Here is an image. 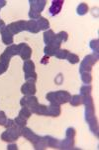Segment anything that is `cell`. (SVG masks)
<instances>
[{
  "label": "cell",
  "mask_w": 99,
  "mask_h": 150,
  "mask_svg": "<svg viewBox=\"0 0 99 150\" xmlns=\"http://www.w3.org/2000/svg\"><path fill=\"white\" fill-rule=\"evenodd\" d=\"M82 103L85 105V120L88 123V126L96 136L98 137V123L95 117V109H94V103L91 95L81 96Z\"/></svg>",
  "instance_id": "cell-1"
},
{
  "label": "cell",
  "mask_w": 99,
  "mask_h": 150,
  "mask_svg": "<svg viewBox=\"0 0 99 150\" xmlns=\"http://www.w3.org/2000/svg\"><path fill=\"white\" fill-rule=\"evenodd\" d=\"M21 136L25 137L26 139H28L29 141L31 142L34 147H35V149H46V147H47V145H46V142L44 140V137H41L37 135L36 133H34L32 130L29 129L27 127H23L22 129H21Z\"/></svg>",
  "instance_id": "cell-2"
},
{
  "label": "cell",
  "mask_w": 99,
  "mask_h": 150,
  "mask_svg": "<svg viewBox=\"0 0 99 150\" xmlns=\"http://www.w3.org/2000/svg\"><path fill=\"white\" fill-rule=\"evenodd\" d=\"M46 97H47V99L52 104H59V105H62V104L69 102V100H71V95L69 94V92H67V91L61 90V91H55V92L48 93Z\"/></svg>",
  "instance_id": "cell-3"
},
{
  "label": "cell",
  "mask_w": 99,
  "mask_h": 150,
  "mask_svg": "<svg viewBox=\"0 0 99 150\" xmlns=\"http://www.w3.org/2000/svg\"><path fill=\"white\" fill-rule=\"evenodd\" d=\"M30 12H29V17L32 20H37L41 17V13L44 10L46 0H30Z\"/></svg>",
  "instance_id": "cell-4"
},
{
  "label": "cell",
  "mask_w": 99,
  "mask_h": 150,
  "mask_svg": "<svg viewBox=\"0 0 99 150\" xmlns=\"http://www.w3.org/2000/svg\"><path fill=\"white\" fill-rule=\"evenodd\" d=\"M75 129L69 127L66 129V138L62 141H60V148L61 149H71L74 145V136H75Z\"/></svg>",
  "instance_id": "cell-5"
},
{
  "label": "cell",
  "mask_w": 99,
  "mask_h": 150,
  "mask_svg": "<svg viewBox=\"0 0 99 150\" xmlns=\"http://www.w3.org/2000/svg\"><path fill=\"white\" fill-rule=\"evenodd\" d=\"M23 70L25 72V79L27 81H37V73L35 72V63L32 60H26L24 61Z\"/></svg>",
  "instance_id": "cell-6"
},
{
  "label": "cell",
  "mask_w": 99,
  "mask_h": 150,
  "mask_svg": "<svg viewBox=\"0 0 99 150\" xmlns=\"http://www.w3.org/2000/svg\"><path fill=\"white\" fill-rule=\"evenodd\" d=\"M98 61V54H90L85 56L83 61L81 62L80 67H79V72H91L92 66Z\"/></svg>",
  "instance_id": "cell-7"
},
{
  "label": "cell",
  "mask_w": 99,
  "mask_h": 150,
  "mask_svg": "<svg viewBox=\"0 0 99 150\" xmlns=\"http://www.w3.org/2000/svg\"><path fill=\"white\" fill-rule=\"evenodd\" d=\"M21 136V130L18 127L7 128L6 131L1 134V139L5 142H14Z\"/></svg>",
  "instance_id": "cell-8"
},
{
  "label": "cell",
  "mask_w": 99,
  "mask_h": 150,
  "mask_svg": "<svg viewBox=\"0 0 99 150\" xmlns=\"http://www.w3.org/2000/svg\"><path fill=\"white\" fill-rule=\"evenodd\" d=\"M20 104L22 107H28L29 109L31 110V112L33 113V111L35 110V108L38 106V98L35 97V96H24V97L21 99Z\"/></svg>",
  "instance_id": "cell-9"
},
{
  "label": "cell",
  "mask_w": 99,
  "mask_h": 150,
  "mask_svg": "<svg viewBox=\"0 0 99 150\" xmlns=\"http://www.w3.org/2000/svg\"><path fill=\"white\" fill-rule=\"evenodd\" d=\"M7 27H8V29L10 30V32L13 35L18 34L21 31L27 30V21L20 20V21H16V22H12Z\"/></svg>",
  "instance_id": "cell-10"
},
{
  "label": "cell",
  "mask_w": 99,
  "mask_h": 150,
  "mask_svg": "<svg viewBox=\"0 0 99 150\" xmlns=\"http://www.w3.org/2000/svg\"><path fill=\"white\" fill-rule=\"evenodd\" d=\"M18 55L25 61L29 60L32 56V48L26 43H20L18 44Z\"/></svg>",
  "instance_id": "cell-11"
},
{
  "label": "cell",
  "mask_w": 99,
  "mask_h": 150,
  "mask_svg": "<svg viewBox=\"0 0 99 150\" xmlns=\"http://www.w3.org/2000/svg\"><path fill=\"white\" fill-rule=\"evenodd\" d=\"M21 92L25 96H33L37 92V88H36V84L33 81H27L24 83L21 87Z\"/></svg>",
  "instance_id": "cell-12"
},
{
  "label": "cell",
  "mask_w": 99,
  "mask_h": 150,
  "mask_svg": "<svg viewBox=\"0 0 99 150\" xmlns=\"http://www.w3.org/2000/svg\"><path fill=\"white\" fill-rule=\"evenodd\" d=\"M64 0H55L52 2V6L50 7V14L52 16L57 15L62 11V5H64Z\"/></svg>",
  "instance_id": "cell-13"
},
{
  "label": "cell",
  "mask_w": 99,
  "mask_h": 150,
  "mask_svg": "<svg viewBox=\"0 0 99 150\" xmlns=\"http://www.w3.org/2000/svg\"><path fill=\"white\" fill-rule=\"evenodd\" d=\"M1 32V37H2V41H3L4 44L6 45H12V43L14 42V39H13V34L10 32V30L8 29V27H6L3 29Z\"/></svg>",
  "instance_id": "cell-14"
},
{
  "label": "cell",
  "mask_w": 99,
  "mask_h": 150,
  "mask_svg": "<svg viewBox=\"0 0 99 150\" xmlns=\"http://www.w3.org/2000/svg\"><path fill=\"white\" fill-rule=\"evenodd\" d=\"M62 113L61 105L59 104H52L51 103L50 106H48L47 109V116H52V117H57Z\"/></svg>",
  "instance_id": "cell-15"
},
{
  "label": "cell",
  "mask_w": 99,
  "mask_h": 150,
  "mask_svg": "<svg viewBox=\"0 0 99 150\" xmlns=\"http://www.w3.org/2000/svg\"><path fill=\"white\" fill-rule=\"evenodd\" d=\"M44 140L47 146L52 147V148H60V140L55 139L52 136H45Z\"/></svg>",
  "instance_id": "cell-16"
},
{
  "label": "cell",
  "mask_w": 99,
  "mask_h": 150,
  "mask_svg": "<svg viewBox=\"0 0 99 150\" xmlns=\"http://www.w3.org/2000/svg\"><path fill=\"white\" fill-rule=\"evenodd\" d=\"M37 23H38V27L40 30H48L50 27V22L48 19H46L45 17H40L37 19Z\"/></svg>",
  "instance_id": "cell-17"
},
{
  "label": "cell",
  "mask_w": 99,
  "mask_h": 150,
  "mask_svg": "<svg viewBox=\"0 0 99 150\" xmlns=\"http://www.w3.org/2000/svg\"><path fill=\"white\" fill-rule=\"evenodd\" d=\"M27 30L32 33H38L39 31H40V29L38 27L37 20H32V19H30L29 21H27Z\"/></svg>",
  "instance_id": "cell-18"
},
{
  "label": "cell",
  "mask_w": 99,
  "mask_h": 150,
  "mask_svg": "<svg viewBox=\"0 0 99 150\" xmlns=\"http://www.w3.org/2000/svg\"><path fill=\"white\" fill-rule=\"evenodd\" d=\"M55 34L54 33V31L52 29H48L44 32V41L47 45H49L53 40H54Z\"/></svg>",
  "instance_id": "cell-19"
},
{
  "label": "cell",
  "mask_w": 99,
  "mask_h": 150,
  "mask_svg": "<svg viewBox=\"0 0 99 150\" xmlns=\"http://www.w3.org/2000/svg\"><path fill=\"white\" fill-rule=\"evenodd\" d=\"M6 54H8L10 57H13L15 55H18V45H15V44H12V45H9L8 47L5 49Z\"/></svg>",
  "instance_id": "cell-20"
},
{
  "label": "cell",
  "mask_w": 99,
  "mask_h": 150,
  "mask_svg": "<svg viewBox=\"0 0 99 150\" xmlns=\"http://www.w3.org/2000/svg\"><path fill=\"white\" fill-rule=\"evenodd\" d=\"M47 109H48V106L43 105V104H38V106L35 108L33 113H36V114H38V115L47 116Z\"/></svg>",
  "instance_id": "cell-21"
},
{
  "label": "cell",
  "mask_w": 99,
  "mask_h": 150,
  "mask_svg": "<svg viewBox=\"0 0 99 150\" xmlns=\"http://www.w3.org/2000/svg\"><path fill=\"white\" fill-rule=\"evenodd\" d=\"M14 121H15L16 126L20 130L22 129L23 127H26V125H27V119H25V118L21 117V116H19V115L14 119Z\"/></svg>",
  "instance_id": "cell-22"
},
{
  "label": "cell",
  "mask_w": 99,
  "mask_h": 150,
  "mask_svg": "<svg viewBox=\"0 0 99 150\" xmlns=\"http://www.w3.org/2000/svg\"><path fill=\"white\" fill-rule=\"evenodd\" d=\"M91 91H92V86H91L90 84H85V85L81 86V88H80V96L90 95Z\"/></svg>",
  "instance_id": "cell-23"
},
{
  "label": "cell",
  "mask_w": 99,
  "mask_h": 150,
  "mask_svg": "<svg viewBox=\"0 0 99 150\" xmlns=\"http://www.w3.org/2000/svg\"><path fill=\"white\" fill-rule=\"evenodd\" d=\"M71 106H79L80 104H82V99H81L80 95H73L69 100Z\"/></svg>",
  "instance_id": "cell-24"
},
{
  "label": "cell",
  "mask_w": 99,
  "mask_h": 150,
  "mask_svg": "<svg viewBox=\"0 0 99 150\" xmlns=\"http://www.w3.org/2000/svg\"><path fill=\"white\" fill-rule=\"evenodd\" d=\"M31 115H32V112L28 107H22V109L19 111V116L25 118V119H29L31 117Z\"/></svg>",
  "instance_id": "cell-25"
},
{
  "label": "cell",
  "mask_w": 99,
  "mask_h": 150,
  "mask_svg": "<svg viewBox=\"0 0 99 150\" xmlns=\"http://www.w3.org/2000/svg\"><path fill=\"white\" fill-rule=\"evenodd\" d=\"M81 80L85 84H90L92 81V76H91L90 72H81Z\"/></svg>",
  "instance_id": "cell-26"
},
{
  "label": "cell",
  "mask_w": 99,
  "mask_h": 150,
  "mask_svg": "<svg viewBox=\"0 0 99 150\" xmlns=\"http://www.w3.org/2000/svg\"><path fill=\"white\" fill-rule=\"evenodd\" d=\"M69 50L66 49H59L57 52H55V56L59 59H66L67 55H69Z\"/></svg>",
  "instance_id": "cell-27"
},
{
  "label": "cell",
  "mask_w": 99,
  "mask_h": 150,
  "mask_svg": "<svg viewBox=\"0 0 99 150\" xmlns=\"http://www.w3.org/2000/svg\"><path fill=\"white\" fill-rule=\"evenodd\" d=\"M88 12V6L86 3H80L77 7V14L78 15H84Z\"/></svg>",
  "instance_id": "cell-28"
},
{
  "label": "cell",
  "mask_w": 99,
  "mask_h": 150,
  "mask_svg": "<svg viewBox=\"0 0 99 150\" xmlns=\"http://www.w3.org/2000/svg\"><path fill=\"white\" fill-rule=\"evenodd\" d=\"M66 59H67V61L71 64H75V63H78L79 62V57L77 56L76 54H73V53H69Z\"/></svg>",
  "instance_id": "cell-29"
},
{
  "label": "cell",
  "mask_w": 99,
  "mask_h": 150,
  "mask_svg": "<svg viewBox=\"0 0 99 150\" xmlns=\"http://www.w3.org/2000/svg\"><path fill=\"white\" fill-rule=\"evenodd\" d=\"M57 51V50L55 49V48H54L53 46H50V45H47L44 49L45 55H48V56H54Z\"/></svg>",
  "instance_id": "cell-30"
},
{
  "label": "cell",
  "mask_w": 99,
  "mask_h": 150,
  "mask_svg": "<svg viewBox=\"0 0 99 150\" xmlns=\"http://www.w3.org/2000/svg\"><path fill=\"white\" fill-rule=\"evenodd\" d=\"M57 37V39H59L61 42H66L67 41V38H69V34L66 32V31H61L60 33H57V34H55Z\"/></svg>",
  "instance_id": "cell-31"
},
{
  "label": "cell",
  "mask_w": 99,
  "mask_h": 150,
  "mask_svg": "<svg viewBox=\"0 0 99 150\" xmlns=\"http://www.w3.org/2000/svg\"><path fill=\"white\" fill-rule=\"evenodd\" d=\"M99 41L98 39H94V40H91L90 41V47L91 49L93 50V52L95 53V54H98V47H99Z\"/></svg>",
  "instance_id": "cell-32"
},
{
  "label": "cell",
  "mask_w": 99,
  "mask_h": 150,
  "mask_svg": "<svg viewBox=\"0 0 99 150\" xmlns=\"http://www.w3.org/2000/svg\"><path fill=\"white\" fill-rule=\"evenodd\" d=\"M4 126L6 128H13V127H17L16 124H15V121L12 119H7L5 124H4Z\"/></svg>",
  "instance_id": "cell-33"
},
{
  "label": "cell",
  "mask_w": 99,
  "mask_h": 150,
  "mask_svg": "<svg viewBox=\"0 0 99 150\" xmlns=\"http://www.w3.org/2000/svg\"><path fill=\"white\" fill-rule=\"evenodd\" d=\"M6 120H7V117L5 115V112H4V111H0V125H3L4 126Z\"/></svg>",
  "instance_id": "cell-34"
},
{
  "label": "cell",
  "mask_w": 99,
  "mask_h": 150,
  "mask_svg": "<svg viewBox=\"0 0 99 150\" xmlns=\"http://www.w3.org/2000/svg\"><path fill=\"white\" fill-rule=\"evenodd\" d=\"M62 81H64V76H62V73H60L57 77H55V84L60 85V84H62Z\"/></svg>",
  "instance_id": "cell-35"
},
{
  "label": "cell",
  "mask_w": 99,
  "mask_h": 150,
  "mask_svg": "<svg viewBox=\"0 0 99 150\" xmlns=\"http://www.w3.org/2000/svg\"><path fill=\"white\" fill-rule=\"evenodd\" d=\"M49 61H50V56L45 55V56L42 58V60H41V63L44 64V65H47L48 63H49Z\"/></svg>",
  "instance_id": "cell-36"
},
{
  "label": "cell",
  "mask_w": 99,
  "mask_h": 150,
  "mask_svg": "<svg viewBox=\"0 0 99 150\" xmlns=\"http://www.w3.org/2000/svg\"><path fill=\"white\" fill-rule=\"evenodd\" d=\"M7 68H8V66H7V65H4V64L0 63V75L3 74L4 72L7 70Z\"/></svg>",
  "instance_id": "cell-37"
},
{
  "label": "cell",
  "mask_w": 99,
  "mask_h": 150,
  "mask_svg": "<svg viewBox=\"0 0 99 150\" xmlns=\"http://www.w3.org/2000/svg\"><path fill=\"white\" fill-rule=\"evenodd\" d=\"M17 149H18V147H17L16 144H10L7 147V150H17Z\"/></svg>",
  "instance_id": "cell-38"
},
{
  "label": "cell",
  "mask_w": 99,
  "mask_h": 150,
  "mask_svg": "<svg viewBox=\"0 0 99 150\" xmlns=\"http://www.w3.org/2000/svg\"><path fill=\"white\" fill-rule=\"evenodd\" d=\"M5 27H6V24H5V22H4L3 20H1V19H0V31H2L4 28H5Z\"/></svg>",
  "instance_id": "cell-39"
},
{
  "label": "cell",
  "mask_w": 99,
  "mask_h": 150,
  "mask_svg": "<svg viewBox=\"0 0 99 150\" xmlns=\"http://www.w3.org/2000/svg\"><path fill=\"white\" fill-rule=\"evenodd\" d=\"M6 5V1L5 0H0V9L2 8V7H4Z\"/></svg>",
  "instance_id": "cell-40"
}]
</instances>
